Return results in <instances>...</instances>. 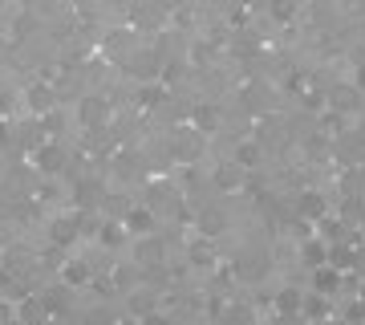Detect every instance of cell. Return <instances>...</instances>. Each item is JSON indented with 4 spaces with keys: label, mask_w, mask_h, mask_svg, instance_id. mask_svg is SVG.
Masks as SVG:
<instances>
[{
    "label": "cell",
    "mask_w": 365,
    "mask_h": 325,
    "mask_svg": "<svg viewBox=\"0 0 365 325\" xmlns=\"http://www.w3.org/2000/svg\"><path fill=\"white\" fill-rule=\"evenodd\" d=\"M223 228H227V216H223L220 208H207L203 216H199V232L203 236H220Z\"/></svg>",
    "instance_id": "obj_12"
},
{
    "label": "cell",
    "mask_w": 365,
    "mask_h": 325,
    "mask_svg": "<svg viewBox=\"0 0 365 325\" xmlns=\"http://www.w3.org/2000/svg\"><path fill=\"white\" fill-rule=\"evenodd\" d=\"M163 256V244H158L155 236H138V248H134V260H143V264H155Z\"/></svg>",
    "instance_id": "obj_14"
},
{
    "label": "cell",
    "mask_w": 365,
    "mask_h": 325,
    "mask_svg": "<svg viewBox=\"0 0 365 325\" xmlns=\"http://www.w3.org/2000/svg\"><path fill=\"white\" fill-rule=\"evenodd\" d=\"M126 232L130 236H150L155 232V216H150L146 208H134L130 216H126Z\"/></svg>",
    "instance_id": "obj_9"
},
{
    "label": "cell",
    "mask_w": 365,
    "mask_h": 325,
    "mask_svg": "<svg viewBox=\"0 0 365 325\" xmlns=\"http://www.w3.org/2000/svg\"><path fill=\"white\" fill-rule=\"evenodd\" d=\"M297 211H300V220L321 224L329 216V199L321 191H304V195H300V204H297Z\"/></svg>",
    "instance_id": "obj_2"
},
{
    "label": "cell",
    "mask_w": 365,
    "mask_h": 325,
    "mask_svg": "<svg viewBox=\"0 0 365 325\" xmlns=\"http://www.w3.org/2000/svg\"><path fill=\"white\" fill-rule=\"evenodd\" d=\"M235 163H240V167H260L264 163V146L256 143V139H244V143L235 146Z\"/></svg>",
    "instance_id": "obj_7"
},
{
    "label": "cell",
    "mask_w": 365,
    "mask_h": 325,
    "mask_svg": "<svg viewBox=\"0 0 365 325\" xmlns=\"http://www.w3.org/2000/svg\"><path fill=\"white\" fill-rule=\"evenodd\" d=\"M325 293H317V289H313V297H304V305H300V313H309V317H325V313H329V305H325Z\"/></svg>",
    "instance_id": "obj_17"
},
{
    "label": "cell",
    "mask_w": 365,
    "mask_h": 325,
    "mask_svg": "<svg viewBox=\"0 0 365 325\" xmlns=\"http://www.w3.org/2000/svg\"><path fill=\"white\" fill-rule=\"evenodd\" d=\"M329 264L345 273V269H353V264H357V256H353V248H345V244H329Z\"/></svg>",
    "instance_id": "obj_15"
},
{
    "label": "cell",
    "mask_w": 365,
    "mask_h": 325,
    "mask_svg": "<svg viewBox=\"0 0 365 325\" xmlns=\"http://www.w3.org/2000/svg\"><path fill=\"white\" fill-rule=\"evenodd\" d=\"M191 122H195L199 134H211V130H220V110L215 106H195V114H191Z\"/></svg>",
    "instance_id": "obj_8"
},
{
    "label": "cell",
    "mask_w": 365,
    "mask_h": 325,
    "mask_svg": "<svg viewBox=\"0 0 365 325\" xmlns=\"http://www.w3.org/2000/svg\"><path fill=\"white\" fill-rule=\"evenodd\" d=\"M313 289L317 293H325V297H333L341 289V269H333V264H317L313 269Z\"/></svg>",
    "instance_id": "obj_3"
},
{
    "label": "cell",
    "mask_w": 365,
    "mask_h": 325,
    "mask_svg": "<svg viewBox=\"0 0 365 325\" xmlns=\"http://www.w3.org/2000/svg\"><path fill=\"white\" fill-rule=\"evenodd\" d=\"M158 4H163V9H170V4H179V0H158Z\"/></svg>",
    "instance_id": "obj_28"
},
{
    "label": "cell",
    "mask_w": 365,
    "mask_h": 325,
    "mask_svg": "<svg viewBox=\"0 0 365 325\" xmlns=\"http://www.w3.org/2000/svg\"><path fill=\"white\" fill-rule=\"evenodd\" d=\"M106 114H110L106 98H86V102H81V122H86V126H98V122H106Z\"/></svg>",
    "instance_id": "obj_10"
},
{
    "label": "cell",
    "mask_w": 365,
    "mask_h": 325,
    "mask_svg": "<svg viewBox=\"0 0 365 325\" xmlns=\"http://www.w3.org/2000/svg\"><path fill=\"white\" fill-rule=\"evenodd\" d=\"M4 53H9V41L0 37V61H4Z\"/></svg>",
    "instance_id": "obj_27"
},
{
    "label": "cell",
    "mask_w": 365,
    "mask_h": 325,
    "mask_svg": "<svg viewBox=\"0 0 365 325\" xmlns=\"http://www.w3.org/2000/svg\"><path fill=\"white\" fill-rule=\"evenodd\" d=\"M158 98H163L158 86H138V102H143V106H158Z\"/></svg>",
    "instance_id": "obj_22"
},
{
    "label": "cell",
    "mask_w": 365,
    "mask_h": 325,
    "mask_svg": "<svg viewBox=\"0 0 365 325\" xmlns=\"http://www.w3.org/2000/svg\"><path fill=\"white\" fill-rule=\"evenodd\" d=\"M345 317H349V321H361V317H365V301L357 297V301L349 305V309H345Z\"/></svg>",
    "instance_id": "obj_23"
},
{
    "label": "cell",
    "mask_w": 365,
    "mask_h": 325,
    "mask_svg": "<svg viewBox=\"0 0 365 325\" xmlns=\"http://www.w3.org/2000/svg\"><path fill=\"white\" fill-rule=\"evenodd\" d=\"M300 260L317 269V264H329V240H313V236H304V244H300Z\"/></svg>",
    "instance_id": "obj_4"
},
{
    "label": "cell",
    "mask_w": 365,
    "mask_h": 325,
    "mask_svg": "<svg viewBox=\"0 0 365 325\" xmlns=\"http://www.w3.org/2000/svg\"><path fill=\"white\" fill-rule=\"evenodd\" d=\"M361 301H365V281H361Z\"/></svg>",
    "instance_id": "obj_29"
},
{
    "label": "cell",
    "mask_w": 365,
    "mask_h": 325,
    "mask_svg": "<svg viewBox=\"0 0 365 325\" xmlns=\"http://www.w3.org/2000/svg\"><path fill=\"white\" fill-rule=\"evenodd\" d=\"M130 74H134L138 81L155 78V74H158V65H155V53H134V57H130Z\"/></svg>",
    "instance_id": "obj_13"
},
{
    "label": "cell",
    "mask_w": 365,
    "mask_h": 325,
    "mask_svg": "<svg viewBox=\"0 0 365 325\" xmlns=\"http://www.w3.org/2000/svg\"><path fill=\"white\" fill-rule=\"evenodd\" d=\"M33 163H37L41 175H57V171L66 167V151L57 143H41L37 151H33Z\"/></svg>",
    "instance_id": "obj_1"
},
{
    "label": "cell",
    "mask_w": 365,
    "mask_h": 325,
    "mask_svg": "<svg viewBox=\"0 0 365 325\" xmlns=\"http://www.w3.org/2000/svg\"><path fill=\"white\" fill-rule=\"evenodd\" d=\"M211 179H215V187H223V191H235V187L244 183V167H240V163H220Z\"/></svg>",
    "instance_id": "obj_6"
},
{
    "label": "cell",
    "mask_w": 365,
    "mask_h": 325,
    "mask_svg": "<svg viewBox=\"0 0 365 325\" xmlns=\"http://www.w3.org/2000/svg\"><path fill=\"white\" fill-rule=\"evenodd\" d=\"M98 240H102L106 248H114V244H122V232H118V224H106L102 232H98Z\"/></svg>",
    "instance_id": "obj_21"
},
{
    "label": "cell",
    "mask_w": 365,
    "mask_h": 325,
    "mask_svg": "<svg viewBox=\"0 0 365 325\" xmlns=\"http://www.w3.org/2000/svg\"><path fill=\"white\" fill-rule=\"evenodd\" d=\"M29 106H33L37 114H49V106H53L49 90H45V86H37V90H29Z\"/></svg>",
    "instance_id": "obj_19"
},
{
    "label": "cell",
    "mask_w": 365,
    "mask_h": 325,
    "mask_svg": "<svg viewBox=\"0 0 365 325\" xmlns=\"http://www.w3.org/2000/svg\"><path fill=\"white\" fill-rule=\"evenodd\" d=\"M292 13H297V0H272V16L276 21H292Z\"/></svg>",
    "instance_id": "obj_20"
},
{
    "label": "cell",
    "mask_w": 365,
    "mask_h": 325,
    "mask_svg": "<svg viewBox=\"0 0 365 325\" xmlns=\"http://www.w3.org/2000/svg\"><path fill=\"white\" fill-rule=\"evenodd\" d=\"M61 276H66V285H86V281H90V264H81V260L78 264H66Z\"/></svg>",
    "instance_id": "obj_18"
},
{
    "label": "cell",
    "mask_w": 365,
    "mask_h": 325,
    "mask_svg": "<svg viewBox=\"0 0 365 325\" xmlns=\"http://www.w3.org/2000/svg\"><path fill=\"white\" fill-rule=\"evenodd\" d=\"M300 305H304V293H300V289H280V293H276V313H280V317H300Z\"/></svg>",
    "instance_id": "obj_5"
},
{
    "label": "cell",
    "mask_w": 365,
    "mask_h": 325,
    "mask_svg": "<svg viewBox=\"0 0 365 325\" xmlns=\"http://www.w3.org/2000/svg\"><path fill=\"white\" fill-rule=\"evenodd\" d=\"M353 98H357L353 90H341L337 94V106H341V110H353Z\"/></svg>",
    "instance_id": "obj_24"
},
{
    "label": "cell",
    "mask_w": 365,
    "mask_h": 325,
    "mask_svg": "<svg viewBox=\"0 0 365 325\" xmlns=\"http://www.w3.org/2000/svg\"><path fill=\"white\" fill-rule=\"evenodd\" d=\"M252 4H268V0H252Z\"/></svg>",
    "instance_id": "obj_30"
},
{
    "label": "cell",
    "mask_w": 365,
    "mask_h": 325,
    "mask_svg": "<svg viewBox=\"0 0 365 325\" xmlns=\"http://www.w3.org/2000/svg\"><path fill=\"white\" fill-rule=\"evenodd\" d=\"M37 25V21H33V16H21V21H16V37H25L29 29Z\"/></svg>",
    "instance_id": "obj_25"
},
{
    "label": "cell",
    "mask_w": 365,
    "mask_h": 325,
    "mask_svg": "<svg viewBox=\"0 0 365 325\" xmlns=\"http://www.w3.org/2000/svg\"><path fill=\"white\" fill-rule=\"evenodd\" d=\"M134 281H138V260H134V264L126 260V264H118L114 269V285L118 289H134Z\"/></svg>",
    "instance_id": "obj_16"
},
{
    "label": "cell",
    "mask_w": 365,
    "mask_h": 325,
    "mask_svg": "<svg viewBox=\"0 0 365 325\" xmlns=\"http://www.w3.org/2000/svg\"><path fill=\"white\" fill-rule=\"evenodd\" d=\"M357 90L365 94V65H361V69H357Z\"/></svg>",
    "instance_id": "obj_26"
},
{
    "label": "cell",
    "mask_w": 365,
    "mask_h": 325,
    "mask_svg": "<svg viewBox=\"0 0 365 325\" xmlns=\"http://www.w3.org/2000/svg\"><path fill=\"white\" fill-rule=\"evenodd\" d=\"M49 240L57 248H69L73 240H78V224L73 220H53V228H49Z\"/></svg>",
    "instance_id": "obj_11"
}]
</instances>
